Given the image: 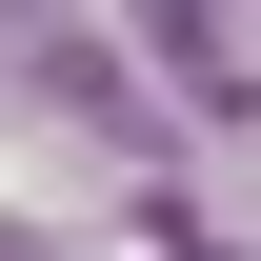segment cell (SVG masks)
I'll use <instances>...</instances> for the list:
<instances>
[{"label": "cell", "instance_id": "obj_1", "mask_svg": "<svg viewBox=\"0 0 261 261\" xmlns=\"http://www.w3.org/2000/svg\"><path fill=\"white\" fill-rule=\"evenodd\" d=\"M0 261H20V221H0Z\"/></svg>", "mask_w": 261, "mask_h": 261}]
</instances>
